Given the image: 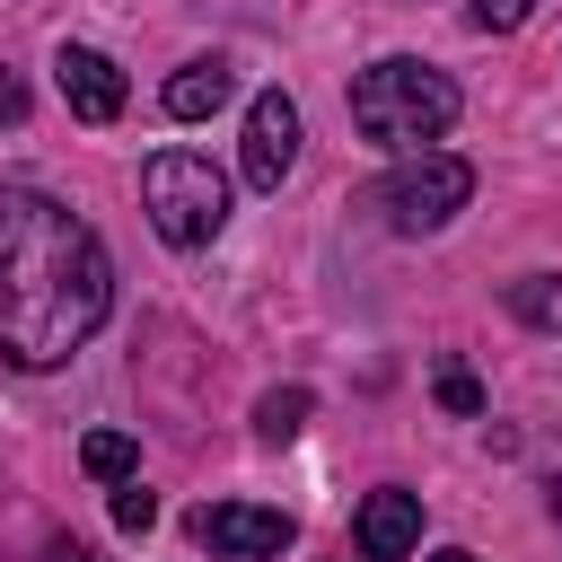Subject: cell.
<instances>
[{
  "label": "cell",
  "instance_id": "obj_1",
  "mask_svg": "<svg viewBox=\"0 0 562 562\" xmlns=\"http://www.w3.org/2000/svg\"><path fill=\"white\" fill-rule=\"evenodd\" d=\"M114 307V263L97 228L35 193L0 184V360L9 369H61Z\"/></svg>",
  "mask_w": 562,
  "mask_h": 562
},
{
  "label": "cell",
  "instance_id": "obj_2",
  "mask_svg": "<svg viewBox=\"0 0 562 562\" xmlns=\"http://www.w3.org/2000/svg\"><path fill=\"white\" fill-rule=\"evenodd\" d=\"M351 123H360V140H378V149H395V158H422V149L448 140V123H457V79H448L439 61L386 53V61H369V70L351 79Z\"/></svg>",
  "mask_w": 562,
  "mask_h": 562
},
{
  "label": "cell",
  "instance_id": "obj_3",
  "mask_svg": "<svg viewBox=\"0 0 562 562\" xmlns=\"http://www.w3.org/2000/svg\"><path fill=\"white\" fill-rule=\"evenodd\" d=\"M140 211H149V228L167 246H211L228 228V176L211 158H193V149H158L140 167Z\"/></svg>",
  "mask_w": 562,
  "mask_h": 562
},
{
  "label": "cell",
  "instance_id": "obj_4",
  "mask_svg": "<svg viewBox=\"0 0 562 562\" xmlns=\"http://www.w3.org/2000/svg\"><path fill=\"white\" fill-rule=\"evenodd\" d=\"M465 202H474V167H465L457 149H422V158H395V176L369 193V211H378L395 237H430V228H448Z\"/></svg>",
  "mask_w": 562,
  "mask_h": 562
},
{
  "label": "cell",
  "instance_id": "obj_5",
  "mask_svg": "<svg viewBox=\"0 0 562 562\" xmlns=\"http://www.w3.org/2000/svg\"><path fill=\"white\" fill-rule=\"evenodd\" d=\"M290 509H255V501H202L193 509V544H211V553H228V562H272V553H290Z\"/></svg>",
  "mask_w": 562,
  "mask_h": 562
},
{
  "label": "cell",
  "instance_id": "obj_6",
  "mask_svg": "<svg viewBox=\"0 0 562 562\" xmlns=\"http://www.w3.org/2000/svg\"><path fill=\"white\" fill-rule=\"evenodd\" d=\"M299 167V105L281 88H263L246 105V184L255 193H281V176Z\"/></svg>",
  "mask_w": 562,
  "mask_h": 562
},
{
  "label": "cell",
  "instance_id": "obj_7",
  "mask_svg": "<svg viewBox=\"0 0 562 562\" xmlns=\"http://www.w3.org/2000/svg\"><path fill=\"white\" fill-rule=\"evenodd\" d=\"M53 79H61V105H70L79 123H114V114H123V97H132V88H123V70H114L97 44H61V53H53Z\"/></svg>",
  "mask_w": 562,
  "mask_h": 562
},
{
  "label": "cell",
  "instance_id": "obj_8",
  "mask_svg": "<svg viewBox=\"0 0 562 562\" xmlns=\"http://www.w3.org/2000/svg\"><path fill=\"white\" fill-rule=\"evenodd\" d=\"M413 544H422V492H404V483L369 492L360 501V553L369 562H404Z\"/></svg>",
  "mask_w": 562,
  "mask_h": 562
},
{
  "label": "cell",
  "instance_id": "obj_9",
  "mask_svg": "<svg viewBox=\"0 0 562 562\" xmlns=\"http://www.w3.org/2000/svg\"><path fill=\"white\" fill-rule=\"evenodd\" d=\"M228 88H237V70H228L220 53H202V61H184V70L167 79V114H176V123H202V114L228 105Z\"/></svg>",
  "mask_w": 562,
  "mask_h": 562
},
{
  "label": "cell",
  "instance_id": "obj_10",
  "mask_svg": "<svg viewBox=\"0 0 562 562\" xmlns=\"http://www.w3.org/2000/svg\"><path fill=\"white\" fill-rule=\"evenodd\" d=\"M307 413H316L307 386H272V395H255V439H299Z\"/></svg>",
  "mask_w": 562,
  "mask_h": 562
},
{
  "label": "cell",
  "instance_id": "obj_11",
  "mask_svg": "<svg viewBox=\"0 0 562 562\" xmlns=\"http://www.w3.org/2000/svg\"><path fill=\"white\" fill-rule=\"evenodd\" d=\"M509 316L562 334V272H527V281H509Z\"/></svg>",
  "mask_w": 562,
  "mask_h": 562
},
{
  "label": "cell",
  "instance_id": "obj_12",
  "mask_svg": "<svg viewBox=\"0 0 562 562\" xmlns=\"http://www.w3.org/2000/svg\"><path fill=\"white\" fill-rule=\"evenodd\" d=\"M79 465H88L97 483H123V474L140 465V448H132V430H88V439H79Z\"/></svg>",
  "mask_w": 562,
  "mask_h": 562
},
{
  "label": "cell",
  "instance_id": "obj_13",
  "mask_svg": "<svg viewBox=\"0 0 562 562\" xmlns=\"http://www.w3.org/2000/svg\"><path fill=\"white\" fill-rule=\"evenodd\" d=\"M465 18H474L483 35H518V26L536 18V0H465Z\"/></svg>",
  "mask_w": 562,
  "mask_h": 562
},
{
  "label": "cell",
  "instance_id": "obj_14",
  "mask_svg": "<svg viewBox=\"0 0 562 562\" xmlns=\"http://www.w3.org/2000/svg\"><path fill=\"white\" fill-rule=\"evenodd\" d=\"M439 404L474 422V413H483V386H474V369H457V360H448V369H439Z\"/></svg>",
  "mask_w": 562,
  "mask_h": 562
},
{
  "label": "cell",
  "instance_id": "obj_15",
  "mask_svg": "<svg viewBox=\"0 0 562 562\" xmlns=\"http://www.w3.org/2000/svg\"><path fill=\"white\" fill-rule=\"evenodd\" d=\"M114 527H123V536H149V527H158V501H149L140 483H123V492H114Z\"/></svg>",
  "mask_w": 562,
  "mask_h": 562
},
{
  "label": "cell",
  "instance_id": "obj_16",
  "mask_svg": "<svg viewBox=\"0 0 562 562\" xmlns=\"http://www.w3.org/2000/svg\"><path fill=\"white\" fill-rule=\"evenodd\" d=\"M26 114V88H18V70H0V123H18Z\"/></svg>",
  "mask_w": 562,
  "mask_h": 562
},
{
  "label": "cell",
  "instance_id": "obj_17",
  "mask_svg": "<svg viewBox=\"0 0 562 562\" xmlns=\"http://www.w3.org/2000/svg\"><path fill=\"white\" fill-rule=\"evenodd\" d=\"M422 562H483V553H465V544H439V553H422Z\"/></svg>",
  "mask_w": 562,
  "mask_h": 562
},
{
  "label": "cell",
  "instance_id": "obj_18",
  "mask_svg": "<svg viewBox=\"0 0 562 562\" xmlns=\"http://www.w3.org/2000/svg\"><path fill=\"white\" fill-rule=\"evenodd\" d=\"M553 518H562V465H553Z\"/></svg>",
  "mask_w": 562,
  "mask_h": 562
}]
</instances>
